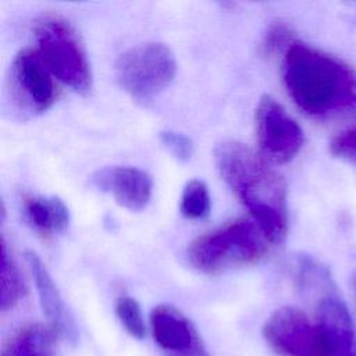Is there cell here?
I'll use <instances>...</instances> for the list:
<instances>
[{
    "label": "cell",
    "mask_w": 356,
    "mask_h": 356,
    "mask_svg": "<svg viewBox=\"0 0 356 356\" xmlns=\"http://www.w3.org/2000/svg\"><path fill=\"white\" fill-rule=\"evenodd\" d=\"M282 81L292 102L318 118H356V68L302 42L282 57Z\"/></svg>",
    "instance_id": "6da1fadb"
},
{
    "label": "cell",
    "mask_w": 356,
    "mask_h": 356,
    "mask_svg": "<svg viewBox=\"0 0 356 356\" xmlns=\"http://www.w3.org/2000/svg\"><path fill=\"white\" fill-rule=\"evenodd\" d=\"M216 167L271 243H281L288 229L286 185L267 160L248 145L227 139L214 147Z\"/></svg>",
    "instance_id": "7a4b0ae2"
},
{
    "label": "cell",
    "mask_w": 356,
    "mask_h": 356,
    "mask_svg": "<svg viewBox=\"0 0 356 356\" xmlns=\"http://www.w3.org/2000/svg\"><path fill=\"white\" fill-rule=\"evenodd\" d=\"M270 243L254 220L236 218L192 241L186 259L200 273L218 274L257 263L267 254Z\"/></svg>",
    "instance_id": "3957f363"
},
{
    "label": "cell",
    "mask_w": 356,
    "mask_h": 356,
    "mask_svg": "<svg viewBox=\"0 0 356 356\" xmlns=\"http://www.w3.org/2000/svg\"><path fill=\"white\" fill-rule=\"evenodd\" d=\"M36 51L51 75L79 95L92 89V71L83 46L61 17L46 15L35 25Z\"/></svg>",
    "instance_id": "277c9868"
},
{
    "label": "cell",
    "mask_w": 356,
    "mask_h": 356,
    "mask_svg": "<svg viewBox=\"0 0 356 356\" xmlns=\"http://www.w3.org/2000/svg\"><path fill=\"white\" fill-rule=\"evenodd\" d=\"M177 61L168 46L160 42L142 43L118 56L114 74L121 89L134 100L146 103L170 86Z\"/></svg>",
    "instance_id": "5b68a950"
},
{
    "label": "cell",
    "mask_w": 356,
    "mask_h": 356,
    "mask_svg": "<svg viewBox=\"0 0 356 356\" xmlns=\"http://www.w3.org/2000/svg\"><path fill=\"white\" fill-rule=\"evenodd\" d=\"M6 90L11 108L24 118L39 115L53 106L56 100L53 75L36 49H22L14 56Z\"/></svg>",
    "instance_id": "8992f818"
},
{
    "label": "cell",
    "mask_w": 356,
    "mask_h": 356,
    "mask_svg": "<svg viewBox=\"0 0 356 356\" xmlns=\"http://www.w3.org/2000/svg\"><path fill=\"white\" fill-rule=\"evenodd\" d=\"M263 338L278 356H328L316 320L293 306L271 313L263 325Z\"/></svg>",
    "instance_id": "52a82bcc"
},
{
    "label": "cell",
    "mask_w": 356,
    "mask_h": 356,
    "mask_svg": "<svg viewBox=\"0 0 356 356\" xmlns=\"http://www.w3.org/2000/svg\"><path fill=\"white\" fill-rule=\"evenodd\" d=\"M256 138L263 157L275 164L291 161L302 149L300 125L271 95H263L254 110Z\"/></svg>",
    "instance_id": "ba28073f"
},
{
    "label": "cell",
    "mask_w": 356,
    "mask_h": 356,
    "mask_svg": "<svg viewBox=\"0 0 356 356\" xmlns=\"http://www.w3.org/2000/svg\"><path fill=\"white\" fill-rule=\"evenodd\" d=\"M154 342L165 356H210L195 324L172 305H157L149 316Z\"/></svg>",
    "instance_id": "9c48e42d"
},
{
    "label": "cell",
    "mask_w": 356,
    "mask_h": 356,
    "mask_svg": "<svg viewBox=\"0 0 356 356\" xmlns=\"http://www.w3.org/2000/svg\"><path fill=\"white\" fill-rule=\"evenodd\" d=\"M89 181L92 186L110 193L121 207L131 211L145 209L153 192L152 177L146 171L131 165L103 167L95 171Z\"/></svg>",
    "instance_id": "30bf717a"
},
{
    "label": "cell",
    "mask_w": 356,
    "mask_h": 356,
    "mask_svg": "<svg viewBox=\"0 0 356 356\" xmlns=\"http://www.w3.org/2000/svg\"><path fill=\"white\" fill-rule=\"evenodd\" d=\"M314 320L324 337L328 356H356V325L335 289L318 298Z\"/></svg>",
    "instance_id": "8fae6325"
},
{
    "label": "cell",
    "mask_w": 356,
    "mask_h": 356,
    "mask_svg": "<svg viewBox=\"0 0 356 356\" xmlns=\"http://www.w3.org/2000/svg\"><path fill=\"white\" fill-rule=\"evenodd\" d=\"M25 261L33 277L40 309L47 318V324L57 332L58 337L75 343L78 339L76 325L46 266L40 257L31 250L25 253Z\"/></svg>",
    "instance_id": "7c38bea8"
},
{
    "label": "cell",
    "mask_w": 356,
    "mask_h": 356,
    "mask_svg": "<svg viewBox=\"0 0 356 356\" xmlns=\"http://www.w3.org/2000/svg\"><path fill=\"white\" fill-rule=\"evenodd\" d=\"M21 210L26 224L44 238L64 231L70 222L68 207L56 196L25 193L21 196Z\"/></svg>",
    "instance_id": "4fadbf2b"
},
{
    "label": "cell",
    "mask_w": 356,
    "mask_h": 356,
    "mask_svg": "<svg viewBox=\"0 0 356 356\" xmlns=\"http://www.w3.org/2000/svg\"><path fill=\"white\" fill-rule=\"evenodd\" d=\"M57 332L43 323H28L3 343L0 356H56Z\"/></svg>",
    "instance_id": "5bb4252c"
},
{
    "label": "cell",
    "mask_w": 356,
    "mask_h": 356,
    "mask_svg": "<svg viewBox=\"0 0 356 356\" xmlns=\"http://www.w3.org/2000/svg\"><path fill=\"white\" fill-rule=\"evenodd\" d=\"M0 281V309L6 312L8 309H13L24 298L26 286L18 266L7 253V246L4 241L1 243Z\"/></svg>",
    "instance_id": "9a60e30c"
},
{
    "label": "cell",
    "mask_w": 356,
    "mask_h": 356,
    "mask_svg": "<svg viewBox=\"0 0 356 356\" xmlns=\"http://www.w3.org/2000/svg\"><path fill=\"white\" fill-rule=\"evenodd\" d=\"M211 199L207 185L202 179H191L181 195V214L189 220L204 218L210 213Z\"/></svg>",
    "instance_id": "2e32d148"
},
{
    "label": "cell",
    "mask_w": 356,
    "mask_h": 356,
    "mask_svg": "<svg viewBox=\"0 0 356 356\" xmlns=\"http://www.w3.org/2000/svg\"><path fill=\"white\" fill-rule=\"evenodd\" d=\"M115 316L120 320L121 325L125 328V331L136 338V339H143L146 335V324L145 318L142 314V309L138 303L136 299L122 295L117 298L115 305H114Z\"/></svg>",
    "instance_id": "e0dca14e"
},
{
    "label": "cell",
    "mask_w": 356,
    "mask_h": 356,
    "mask_svg": "<svg viewBox=\"0 0 356 356\" xmlns=\"http://www.w3.org/2000/svg\"><path fill=\"white\" fill-rule=\"evenodd\" d=\"M160 143L165 150L179 161H188L193 154V142L189 136L177 131H163L159 135Z\"/></svg>",
    "instance_id": "ac0fdd59"
},
{
    "label": "cell",
    "mask_w": 356,
    "mask_h": 356,
    "mask_svg": "<svg viewBox=\"0 0 356 356\" xmlns=\"http://www.w3.org/2000/svg\"><path fill=\"white\" fill-rule=\"evenodd\" d=\"M292 38V31L289 29L288 25L282 22H274L268 26L264 38H263V51L264 54H274L277 51L285 50L293 43Z\"/></svg>",
    "instance_id": "d6986e66"
},
{
    "label": "cell",
    "mask_w": 356,
    "mask_h": 356,
    "mask_svg": "<svg viewBox=\"0 0 356 356\" xmlns=\"http://www.w3.org/2000/svg\"><path fill=\"white\" fill-rule=\"evenodd\" d=\"M328 147L332 156L356 163V128H350L332 136Z\"/></svg>",
    "instance_id": "ffe728a7"
},
{
    "label": "cell",
    "mask_w": 356,
    "mask_h": 356,
    "mask_svg": "<svg viewBox=\"0 0 356 356\" xmlns=\"http://www.w3.org/2000/svg\"><path fill=\"white\" fill-rule=\"evenodd\" d=\"M352 293H353V299H355V305H356V273H353V275H352Z\"/></svg>",
    "instance_id": "44dd1931"
}]
</instances>
